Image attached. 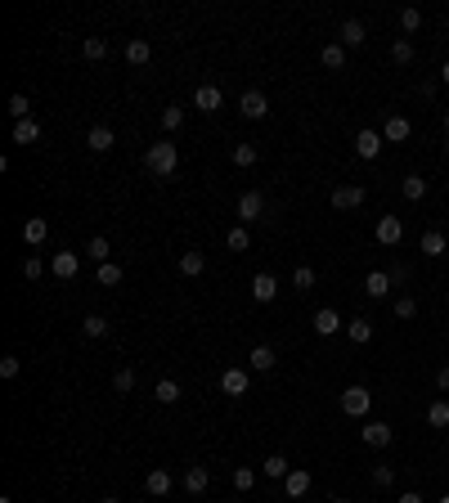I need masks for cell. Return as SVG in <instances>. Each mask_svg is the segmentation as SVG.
Returning a JSON list of instances; mask_svg holds the SVG:
<instances>
[{"instance_id": "obj_2", "label": "cell", "mask_w": 449, "mask_h": 503, "mask_svg": "<svg viewBox=\"0 0 449 503\" xmlns=\"http://www.w3.org/2000/svg\"><path fill=\"white\" fill-rule=\"evenodd\" d=\"M369 409H373L369 387H346V391H342V413H350V418H364Z\"/></svg>"}, {"instance_id": "obj_15", "label": "cell", "mask_w": 449, "mask_h": 503, "mask_svg": "<svg viewBox=\"0 0 449 503\" xmlns=\"http://www.w3.org/2000/svg\"><path fill=\"white\" fill-rule=\"evenodd\" d=\"M391 284H395V279L386 274V269H369V279H364V292H369L373 301H382L386 292H391Z\"/></svg>"}, {"instance_id": "obj_5", "label": "cell", "mask_w": 449, "mask_h": 503, "mask_svg": "<svg viewBox=\"0 0 449 503\" xmlns=\"http://www.w3.org/2000/svg\"><path fill=\"white\" fill-rule=\"evenodd\" d=\"M364 198H369L364 185H337L333 189V207H337V212H355V207H364Z\"/></svg>"}, {"instance_id": "obj_49", "label": "cell", "mask_w": 449, "mask_h": 503, "mask_svg": "<svg viewBox=\"0 0 449 503\" xmlns=\"http://www.w3.org/2000/svg\"><path fill=\"white\" fill-rule=\"evenodd\" d=\"M18 269H23V279H41V269H45V265L36 261V256H23V265H18Z\"/></svg>"}, {"instance_id": "obj_7", "label": "cell", "mask_w": 449, "mask_h": 503, "mask_svg": "<svg viewBox=\"0 0 449 503\" xmlns=\"http://www.w3.org/2000/svg\"><path fill=\"white\" fill-rule=\"evenodd\" d=\"M247 387H252V373L247 369H225L221 373V391H225V396H247Z\"/></svg>"}, {"instance_id": "obj_48", "label": "cell", "mask_w": 449, "mask_h": 503, "mask_svg": "<svg viewBox=\"0 0 449 503\" xmlns=\"http://www.w3.org/2000/svg\"><path fill=\"white\" fill-rule=\"evenodd\" d=\"M23 373V360L18 355H5V360H0V377H18Z\"/></svg>"}, {"instance_id": "obj_20", "label": "cell", "mask_w": 449, "mask_h": 503, "mask_svg": "<svg viewBox=\"0 0 449 503\" xmlns=\"http://www.w3.org/2000/svg\"><path fill=\"white\" fill-rule=\"evenodd\" d=\"M202 269H207V252H198V248H189V252H180V274H189V279H198Z\"/></svg>"}, {"instance_id": "obj_47", "label": "cell", "mask_w": 449, "mask_h": 503, "mask_svg": "<svg viewBox=\"0 0 449 503\" xmlns=\"http://www.w3.org/2000/svg\"><path fill=\"white\" fill-rule=\"evenodd\" d=\"M400 28H405V32H418V28H422V9H405V14H400Z\"/></svg>"}, {"instance_id": "obj_13", "label": "cell", "mask_w": 449, "mask_h": 503, "mask_svg": "<svg viewBox=\"0 0 449 503\" xmlns=\"http://www.w3.org/2000/svg\"><path fill=\"white\" fill-rule=\"evenodd\" d=\"M314 333H319V337H333V333H342V315H337L333 305L314 310Z\"/></svg>"}, {"instance_id": "obj_54", "label": "cell", "mask_w": 449, "mask_h": 503, "mask_svg": "<svg viewBox=\"0 0 449 503\" xmlns=\"http://www.w3.org/2000/svg\"><path fill=\"white\" fill-rule=\"evenodd\" d=\"M445 41H449V18H445Z\"/></svg>"}, {"instance_id": "obj_3", "label": "cell", "mask_w": 449, "mask_h": 503, "mask_svg": "<svg viewBox=\"0 0 449 503\" xmlns=\"http://www.w3.org/2000/svg\"><path fill=\"white\" fill-rule=\"evenodd\" d=\"M238 220H242V225H252V220H265V193H261V189L238 193Z\"/></svg>"}, {"instance_id": "obj_38", "label": "cell", "mask_w": 449, "mask_h": 503, "mask_svg": "<svg viewBox=\"0 0 449 503\" xmlns=\"http://www.w3.org/2000/svg\"><path fill=\"white\" fill-rule=\"evenodd\" d=\"M229 481H234L238 495H247V490L257 485V472H252V468H234V472H229Z\"/></svg>"}, {"instance_id": "obj_21", "label": "cell", "mask_w": 449, "mask_h": 503, "mask_svg": "<svg viewBox=\"0 0 449 503\" xmlns=\"http://www.w3.org/2000/svg\"><path fill=\"white\" fill-rule=\"evenodd\" d=\"M144 490H149L153 499H166V495H171V472H166V468H153L149 481H144Z\"/></svg>"}, {"instance_id": "obj_44", "label": "cell", "mask_w": 449, "mask_h": 503, "mask_svg": "<svg viewBox=\"0 0 449 503\" xmlns=\"http://www.w3.org/2000/svg\"><path fill=\"white\" fill-rule=\"evenodd\" d=\"M293 288H301V292H310V288H314V269H310V265H297Z\"/></svg>"}, {"instance_id": "obj_35", "label": "cell", "mask_w": 449, "mask_h": 503, "mask_svg": "<svg viewBox=\"0 0 449 503\" xmlns=\"http://www.w3.org/2000/svg\"><path fill=\"white\" fill-rule=\"evenodd\" d=\"M229 157H234V166H257V144H234V153H229Z\"/></svg>"}, {"instance_id": "obj_8", "label": "cell", "mask_w": 449, "mask_h": 503, "mask_svg": "<svg viewBox=\"0 0 449 503\" xmlns=\"http://www.w3.org/2000/svg\"><path fill=\"white\" fill-rule=\"evenodd\" d=\"M238 113L247 117V121H261L265 113H270V99H265L261 90H247V95H242V99H238Z\"/></svg>"}, {"instance_id": "obj_52", "label": "cell", "mask_w": 449, "mask_h": 503, "mask_svg": "<svg viewBox=\"0 0 449 503\" xmlns=\"http://www.w3.org/2000/svg\"><path fill=\"white\" fill-rule=\"evenodd\" d=\"M441 81H445V85H449V63H441Z\"/></svg>"}, {"instance_id": "obj_33", "label": "cell", "mask_w": 449, "mask_h": 503, "mask_svg": "<svg viewBox=\"0 0 449 503\" xmlns=\"http://www.w3.org/2000/svg\"><path fill=\"white\" fill-rule=\"evenodd\" d=\"M81 333L94 337V341L108 337V319H104V315H86V319H81Z\"/></svg>"}, {"instance_id": "obj_32", "label": "cell", "mask_w": 449, "mask_h": 503, "mask_svg": "<svg viewBox=\"0 0 449 503\" xmlns=\"http://www.w3.org/2000/svg\"><path fill=\"white\" fill-rule=\"evenodd\" d=\"M400 193H405L409 202H422V198H427V180H422V176H405V185H400Z\"/></svg>"}, {"instance_id": "obj_41", "label": "cell", "mask_w": 449, "mask_h": 503, "mask_svg": "<svg viewBox=\"0 0 449 503\" xmlns=\"http://www.w3.org/2000/svg\"><path fill=\"white\" fill-rule=\"evenodd\" d=\"M180 126H185V108H162V131H180Z\"/></svg>"}, {"instance_id": "obj_12", "label": "cell", "mask_w": 449, "mask_h": 503, "mask_svg": "<svg viewBox=\"0 0 449 503\" xmlns=\"http://www.w3.org/2000/svg\"><path fill=\"white\" fill-rule=\"evenodd\" d=\"M364 445H373V449H386V445H391V440H395V432H391V427H386V423H364Z\"/></svg>"}, {"instance_id": "obj_19", "label": "cell", "mask_w": 449, "mask_h": 503, "mask_svg": "<svg viewBox=\"0 0 449 503\" xmlns=\"http://www.w3.org/2000/svg\"><path fill=\"white\" fill-rule=\"evenodd\" d=\"M50 269H54L59 279H77L81 261H77V252H54V256H50Z\"/></svg>"}, {"instance_id": "obj_57", "label": "cell", "mask_w": 449, "mask_h": 503, "mask_svg": "<svg viewBox=\"0 0 449 503\" xmlns=\"http://www.w3.org/2000/svg\"><path fill=\"white\" fill-rule=\"evenodd\" d=\"M445 157H449V144H445Z\"/></svg>"}, {"instance_id": "obj_26", "label": "cell", "mask_w": 449, "mask_h": 503, "mask_svg": "<svg viewBox=\"0 0 449 503\" xmlns=\"http://www.w3.org/2000/svg\"><path fill=\"white\" fill-rule=\"evenodd\" d=\"M207 485H211V472L207 468H189L185 472V490H189V495H207Z\"/></svg>"}, {"instance_id": "obj_6", "label": "cell", "mask_w": 449, "mask_h": 503, "mask_svg": "<svg viewBox=\"0 0 449 503\" xmlns=\"http://www.w3.org/2000/svg\"><path fill=\"white\" fill-rule=\"evenodd\" d=\"M274 364H278V351L270 346V341H257L252 355H247V369H252V373H270Z\"/></svg>"}, {"instance_id": "obj_46", "label": "cell", "mask_w": 449, "mask_h": 503, "mask_svg": "<svg viewBox=\"0 0 449 503\" xmlns=\"http://www.w3.org/2000/svg\"><path fill=\"white\" fill-rule=\"evenodd\" d=\"M395 319H418V301L414 297H400L395 301Z\"/></svg>"}, {"instance_id": "obj_4", "label": "cell", "mask_w": 449, "mask_h": 503, "mask_svg": "<svg viewBox=\"0 0 449 503\" xmlns=\"http://www.w3.org/2000/svg\"><path fill=\"white\" fill-rule=\"evenodd\" d=\"M373 238H378L382 248H395V243L405 238V220H400V216H382L378 225H373Z\"/></svg>"}, {"instance_id": "obj_39", "label": "cell", "mask_w": 449, "mask_h": 503, "mask_svg": "<svg viewBox=\"0 0 449 503\" xmlns=\"http://www.w3.org/2000/svg\"><path fill=\"white\" fill-rule=\"evenodd\" d=\"M350 341H359V346H364V341H373V324H369V319H350Z\"/></svg>"}, {"instance_id": "obj_31", "label": "cell", "mask_w": 449, "mask_h": 503, "mask_svg": "<svg viewBox=\"0 0 449 503\" xmlns=\"http://www.w3.org/2000/svg\"><path fill=\"white\" fill-rule=\"evenodd\" d=\"M261 472H265V476H270V481H283V476H288V472H293V468H288V459H283V454H270V459H265V463H261Z\"/></svg>"}, {"instance_id": "obj_34", "label": "cell", "mask_w": 449, "mask_h": 503, "mask_svg": "<svg viewBox=\"0 0 449 503\" xmlns=\"http://www.w3.org/2000/svg\"><path fill=\"white\" fill-rule=\"evenodd\" d=\"M391 59H395L400 68H409V63H414V41H409V36H400V41L391 45Z\"/></svg>"}, {"instance_id": "obj_22", "label": "cell", "mask_w": 449, "mask_h": 503, "mask_svg": "<svg viewBox=\"0 0 449 503\" xmlns=\"http://www.w3.org/2000/svg\"><path fill=\"white\" fill-rule=\"evenodd\" d=\"M364 41H369V28H364L359 18H346V23H342V45H350V50H359Z\"/></svg>"}, {"instance_id": "obj_43", "label": "cell", "mask_w": 449, "mask_h": 503, "mask_svg": "<svg viewBox=\"0 0 449 503\" xmlns=\"http://www.w3.org/2000/svg\"><path fill=\"white\" fill-rule=\"evenodd\" d=\"M99 284H104V288H117V284H121V265H113V261L99 265Z\"/></svg>"}, {"instance_id": "obj_24", "label": "cell", "mask_w": 449, "mask_h": 503, "mask_svg": "<svg viewBox=\"0 0 449 503\" xmlns=\"http://www.w3.org/2000/svg\"><path fill=\"white\" fill-rule=\"evenodd\" d=\"M283 490H288V499H301L310 490V472L306 468H293V472L283 476Z\"/></svg>"}, {"instance_id": "obj_10", "label": "cell", "mask_w": 449, "mask_h": 503, "mask_svg": "<svg viewBox=\"0 0 449 503\" xmlns=\"http://www.w3.org/2000/svg\"><path fill=\"white\" fill-rule=\"evenodd\" d=\"M382 144H386L382 131H359V135H355V153L364 157V162H373V157L382 153Z\"/></svg>"}, {"instance_id": "obj_1", "label": "cell", "mask_w": 449, "mask_h": 503, "mask_svg": "<svg viewBox=\"0 0 449 503\" xmlns=\"http://www.w3.org/2000/svg\"><path fill=\"white\" fill-rule=\"evenodd\" d=\"M144 166H149L157 180H171V176H176V166H180V149H176L171 140L149 144V153H144Z\"/></svg>"}, {"instance_id": "obj_23", "label": "cell", "mask_w": 449, "mask_h": 503, "mask_svg": "<svg viewBox=\"0 0 449 503\" xmlns=\"http://www.w3.org/2000/svg\"><path fill=\"white\" fill-rule=\"evenodd\" d=\"M86 144H90V153H108V149L117 144V135H113V126H90Z\"/></svg>"}, {"instance_id": "obj_53", "label": "cell", "mask_w": 449, "mask_h": 503, "mask_svg": "<svg viewBox=\"0 0 449 503\" xmlns=\"http://www.w3.org/2000/svg\"><path fill=\"white\" fill-rule=\"evenodd\" d=\"M99 503H121V499H113V495H104V499H99Z\"/></svg>"}, {"instance_id": "obj_56", "label": "cell", "mask_w": 449, "mask_h": 503, "mask_svg": "<svg viewBox=\"0 0 449 503\" xmlns=\"http://www.w3.org/2000/svg\"><path fill=\"white\" fill-rule=\"evenodd\" d=\"M445 131H449V113H445Z\"/></svg>"}, {"instance_id": "obj_25", "label": "cell", "mask_w": 449, "mask_h": 503, "mask_svg": "<svg viewBox=\"0 0 449 503\" xmlns=\"http://www.w3.org/2000/svg\"><path fill=\"white\" fill-rule=\"evenodd\" d=\"M319 63L328 68V72H342V68H346V45H342V41H337V45H324Z\"/></svg>"}, {"instance_id": "obj_36", "label": "cell", "mask_w": 449, "mask_h": 503, "mask_svg": "<svg viewBox=\"0 0 449 503\" xmlns=\"http://www.w3.org/2000/svg\"><path fill=\"white\" fill-rule=\"evenodd\" d=\"M9 117H14V121L32 117V99H27V95H9Z\"/></svg>"}, {"instance_id": "obj_51", "label": "cell", "mask_w": 449, "mask_h": 503, "mask_svg": "<svg viewBox=\"0 0 449 503\" xmlns=\"http://www.w3.org/2000/svg\"><path fill=\"white\" fill-rule=\"evenodd\" d=\"M395 503H422V495H418V490H409V495H400Z\"/></svg>"}, {"instance_id": "obj_50", "label": "cell", "mask_w": 449, "mask_h": 503, "mask_svg": "<svg viewBox=\"0 0 449 503\" xmlns=\"http://www.w3.org/2000/svg\"><path fill=\"white\" fill-rule=\"evenodd\" d=\"M436 387L449 391V364H441V369H436Z\"/></svg>"}, {"instance_id": "obj_16", "label": "cell", "mask_w": 449, "mask_h": 503, "mask_svg": "<svg viewBox=\"0 0 449 503\" xmlns=\"http://www.w3.org/2000/svg\"><path fill=\"white\" fill-rule=\"evenodd\" d=\"M149 59H153V45L144 41V36H130V41H126V63L130 68H144Z\"/></svg>"}, {"instance_id": "obj_27", "label": "cell", "mask_w": 449, "mask_h": 503, "mask_svg": "<svg viewBox=\"0 0 449 503\" xmlns=\"http://www.w3.org/2000/svg\"><path fill=\"white\" fill-rule=\"evenodd\" d=\"M41 140V121L27 117V121H14V144H36Z\"/></svg>"}, {"instance_id": "obj_14", "label": "cell", "mask_w": 449, "mask_h": 503, "mask_svg": "<svg viewBox=\"0 0 449 503\" xmlns=\"http://www.w3.org/2000/svg\"><path fill=\"white\" fill-rule=\"evenodd\" d=\"M252 297H257L261 305H270V301L278 297V279H274V274H265V269H261V274L252 279Z\"/></svg>"}, {"instance_id": "obj_29", "label": "cell", "mask_w": 449, "mask_h": 503, "mask_svg": "<svg viewBox=\"0 0 449 503\" xmlns=\"http://www.w3.org/2000/svg\"><path fill=\"white\" fill-rule=\"evenodd\" d=\"M86 252H90V261H94V265H108V256H113V243H108L104 234H94V238L86 243Z\"/></svg>"}, {"instance_id": "obj_18", "label": "cell", "mask_w": 449, "mask_h": 503, "mask_svg": "<svg viewBox=\"0 0 449 503\" xmlns=\"http://www.w3.org/2000/svg\"><path fill=\"white\" fill-rule=\"evenodd\" d=\"M422 256H445L449 252V238H445V229H422Z\"/></svg>"}, {"instance_id": "obj_55", "label": "cell", "mask_w": 449, "mask_h": 503, "mask_svg": "<svg viewBox=\"0 0 449 503\" xmlns=\"http://www.w3.org/2000/svg\"><path fill=\"white\" fill-rule=\"evenodd\" d=\"M333 503H350V499H333Z\"/></svg>"}, {"instance_id": "obj_28", "label": "cell", "mask_w": 449, "mask_h": 503, "mask_svg": "<svg viewBox=\"0 0 449 503\" xmlns=\"http://www.w3.org/2000/svg\"><path fill=\"white\" fill-rule=\"evenodd\" d=\"M427 427H436V432L449 427V400H431L427 404Z\"/></svg>"}, {"instance_id": "obj_58", "label": "cell", "mask_w": 449, "mask_h": 503, "mask_svg": "<svg viewBox=\"0 0 449 503\" xmlns=\"http://www.w3.org/2000/svg\"><path fill=\"white\" fill-rule=\"evenodd\" d=\"M441 503H449V495H445V499H441Z\"/></svg>"}, {"instance_id": "obj_45", "label": "cell", "mask_w": 449, "mask_h": 503, "mask_svg": "<svg viewBox=\"0 0 449 503\" xmlns=\"http://www.w3.org/2000/svg\"><path fill=\"white\" fill-rule=\"evenodd\" d=\"M373 485H378V490H391V485H395V468H386V463H382V468H373Z\"/></svg>"}, {"instance_id": "obj_42", "label": "cell", "mask_w": 449, "mask_h": 503, "mask_svg": "<svg viewBox=\"0 0 449 503\" xmlns=\"http://www.w3.org/2000/svg\"><path fill=\"white\" fill-rule=\"evenodd\" d=\"M113 391H121V396H126V391H135V369H117V373H113Z\"/></svg>"}, {"instance_id": "obj_30", "label": "cell", "mask_w": 449, "mask_h": 503, "mask_svg": "<svg viewBox=\"0 0 449 503\" xmlns=\"http://www.w3.org/2000/svg\"><path fill=\"white\" fill-rule=\"evenodd\" d=\"M153 400L157 404H176L180 400V382H176V377H162V382L153 387Z\"/></svg>"}, {"instance_id": "obj_40", "label": "cell", "mask_w": 449, "mask_h": 503, "mask_svg": "<svg viewBox=\"0 0 449 503\" xmlns=\"http://www.w3.org/2000/svg\"><path fill=\"white\" fill-rule=\"evenodd\" d=\"M81 54H86V59H104L108 41H104V36H86V41H81Z\"/></svg>"}, {"instance_id": "obj_9", "label": "cell", "mask_w": 449, "mask_h": 503, "mask_svg": "<svg viewBox=\"0 0 449 503\" xmlns=\"http://www.w3.org/2000/svg\"><path fill=\"white\" fill-rule=\"evenodd\" d=\"M45 238H50V220H45V216H27V220H23V243H27V248H41Z\"/></svg>"}, {"instance_id": "obj_17", "label": "cell", "mask_w": 449, "mask_h": 503, "mask_svg": "<svg viewBox=\"0 0 449 503\" xmlns=\"http://www.w3.org/2000/svg\"><path fill=\"white\" fill-rule=\"evenodd\" d=\"M409 135H414V126H409V117H386V126H382V140H391V144H405Z\"/></svg>"}, {"instance_id": "obj_11", "label": "cell", "mask_w": 449, "mask_h": 503, "mask_svg": "<svg viewBox=\"0 0 449 503\" xmlns=\"http://www.w3.org/2000/svg\"><path fill=\"white\" fill-rule=\"evenodd\" d=\"M225 104V95H221V85H198V90H193V108H202V113H216V108Z\"/></svg>"}, {"instance_id": "obj_37", "label": "cell", "mask_w": 449, "mask_h": 503, "mask_svg": "<svg viewBox=\"0 0 449 503\" xmlns=\"http://www.w3.org/2000/svg\"><path fill=\"white\" fill-rule=\"evenodd\" d=\"M225 243H229L234 252H247V248H252V234H247V225H234V229L225 234Z\"/></svg>"}]
</instances>
